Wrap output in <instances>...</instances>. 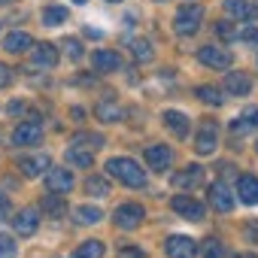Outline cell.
<instances>
[{
	"mask_svg": "<svg viewBox=\"0 0 258 258\" xmlns=\"http://www.w3.org/2000/svg\"><path fill=\"white\" fill-rule=\"evenodd\" d=\"M115 258H149L140 246H121L118 252H115Z\"/></svg>",
	"mask_w": 258,
	"mask_h": 258,
	"instance_id": "35",
	"label": "cell"
},
{
	"mask_svg": "<svg viewBox=\"0 0 258 258\" xmlns=\"http://www.w3.org/2000/svg\"><path fill=\"white\" fill-rule=\"evenodd\" d=\"M198 61L204 64V67H213V70H231V64H234V55H231V49H222V46H201L198 49Z\"/></svg>",
	"mask_w": 258,
	"mask_h": 258,
	"instance_id": "4",
	"label": "cell"
},
{
	"mask_svg": "<svg viewBox=\"0 0 258 258\" xmlns=\"http://www.w3.org/2000/svg\"><path fill=\"white\" fill-rule=\"evenodd\" d=\"M237 258H258V255H252V252H243V255H237Z\"/></svg>",
	"mask_w": 258,
	"mask_h": 258,
	"instance_id": "42",
	"label": "cell"
},
{
	"mask_svg": "<svg viewBox=\"0 0 258 258\" xmlns=\"http://www.w3.org/2000/svg\"><path fill=\"white\" fill-rule=\"evenodd\" d=\"M219 149V124L213 118H204L198 127V137H195V152L198 155H213Z\"/></svg>",
	"mask_w": 258,
	"mask_h": 258,
	"instance_id": "3",
	"label": "cell"
},
{
	"mask_svg": "<svg viewBox=\"0 0 258 258\" xmlns=\"http://www.w3.org/2000/svg\"><path fill=\"white\" fill-rule=\"evenodd\" d=\"M85 191H88L91 198H106V195H109V182H106L103 176H88V179H85Z\"/></svg>",
	"mask_w": 258,
	"mask_h": 258,
	"instance_id": "31",
	"label": "cell"
},
{
	"mask_svg": "<svg viewBox=\"0 0 258 258\" xmlns=\"http://www.w3.org/2000/svg\"><path fill=\"white\" fill-rule=\"evenodd\" d=\"M246 240H249V243H258V222H255V219L246 222Z\"/></svg>",
	"mask_w": 258,
	"mask_h": 258,
	"instance_id": "41",
	"label": "cell"
},
{
	"mask_svg": "<svg viewBox=\"0 0 258 258\" xmlns=\"http://www.w3.org/2000/svg\"><path fill=\"white\" fill-rule=\"evenodd\" d=\"M10 85H13V70L0 61V88H10Z\"/></svg>",
	"mask_w": 258,
	"mask_h": 258,
	"instance_id": "40",
	"label": "cell"
},
{
	"mask_svg": "<svg viewBox=\"0 0 258 258\" xmlns=\"http://www.w3.org/2000/svg\"><path fill=\"white\" fill-rule=\"evenodd\" d=\"M13 4V0H0V7H10Z\"/></svg>",
	"mask_w": 258,
	"mask_h": 258,
	"instance_id": "43",
	"label": "cell"
},
{
	"mask_svg": "<svg viewBox=\"0 0 258 258\" xmlns=\"http://www.w3.org/2000/svg\"><path fill=\"white\" fill-rule=\"evenodd\" d=\"M225 91L234 94V97H246L252 91V79L246 73H228L225 76Z\"/></svg>",
	"mask_w": 258,
	"mask_h": 258,
	"instance_id": "21",
	"label": "cell"
},
{
	"mask_svg": "<svg viewBox=\"0 0 258 258\" xmlns=\"http://www.w3.org/2000/svg\"><path fill=\"white\" fill-rule=\"evenodd\" d=\"M237 40H243V43H255V40H258V31H255L252 25H243L240 34H237Z\"/></svg>",
	"mask_w": 258,
	"mask_h": 258,
	"instance_id": "38",
	"label": "cell"
},
{
	"mask_svg": "<svg viewBox=\"0 0 258 258\" xmlns=\"http://www.w3.org/2000/svg\"><path fill=\"white\" fill-rule=\"evenodd\" d=\"M10 216H13V204H10V198L4 191H0V222H7Z\"/></svg>",
	"mask_w": 258,
	"mask_h": 258,
	"instance_id": "39",
	"label": "cell"
},
{
	"mask_svg": "<svg viewBox=\"0 0 258 258\" xmlns=\"http://www.w3.org/2000/svg\"><path fill=\"white\" fill-rule=\"evenodd\" d=\"M237 198L243 204H258V179L255 176H240L237 179Z\"/></svg>",
	"mask_w": 258,
	"mask_h": 258,
	"instance_id": "22",
	"label": "cell"
},
{
	"mask_svg": "<svg viewBox=\"0 0 258 258\" xmlns=\"http://www.w3.org/2000/svg\"><path fill=\"white\" fill-rule=\"evenodd\" d=\"M131 55L140 61V64H146V61H152V43L146 40V37H140V40H131Z\"/></svg>",
	"mask_w": 258,
	"mask_h": 258,
	"instance_id": "28",
	"label": "cell"
},
{
	"mask_svg": "<svg viewBox=\"0 0 258 258\" xmlns=\"http://www.w3.org/2000/svg\"><path fill=\"white\" fill-rule=\"evenodd\" d=\"M94 115H97V121H103V124H115V121H121V106H118L112 97H103V100H97Z\"/></svg>",
	"mask_w": 258,
	"mask_h": 258,
	"instance_id": "20",
	"label": "cell"
},
{
	"mask_svg": "<svg viewBox=\"0 0 258 258\" xmlns=\"http://www.w3.org/2000/svg\"><path fill=\"white\" fill-rule=\"evenodd\" d=\"M216 34H219L222 40H237L240 25H234V22H219V25H216Z\"/></svg>",
	"mask_w": 258,
	"mask_h": 258,
	"instance_id": "34",
	"label": "cell"
},
{
	"mask_svg": "<svg viewBox=\"0 0 258 258\" xmlns=\"http://www.w3.org/2000/svg\"><path fill=\"white\" fill-rule=\"evenodd\" d=\"M37 225H40V210L37 207H25V210H19L13 216V231L19 237H31L37 231Z\"/></svg>",
	"mask_w": 258,
	"mask_h": 258,
	"instance_id": "8",
	"label": "cell"
},
{
	"mask_svg": "<svg viewBox=\"0 0 258 258\" xmlns=\"http://www.w3.org/2000/svg\"><path fill=\"white\" fill-rule=\"evenodd\" d=\"M201 25H204V7L201 4H185L173 16V31L179 37H195L201 31Z\"/></svg>",
	"mask_w": 258,
	"mask_h": 258,
	"instance_id": "2",
	"label": "cell"
},
{
	"mask_svg": "<svg viewBox=\"0 0 258 258\" xmlns=\"http://www.w3.org/2000/svg\"><path fill=\"white\" fill-rule=\"evenodd\" d=\"M155 4H164V0H155Z\"/></svg>",
	"mask_w": 258,
	"mask_h": 258,
	"instance_id": "46",
	"label": "cell"
},
{
	"mask_svg": "<svg viewBox=\"0 0 258 258\" xmlns=\"http://www.w3.org/2000/svg\"><path fill=\"white\" fill-rule=\"evenodd\" d=\"M40 140H43V127L37 121H22L13 131V143L16 146H37Z\"/></svg>",
	"mask_w": 258,
	"mask_h": 258,
	"instance_id": "15",
	"label": "cell"
},
{
	"mask_svg": "<svg viewBox=\"0 0 258 258\" xmlns=\"http://www.w3.org/2000/svg\"><path fill=\"white\" fill-rule=\"evenodd\" d=\"M195 97H198L201 103H207V106H222V100H225L216 85H198V88H195Z\"/></svg>",
	"mask_w": 258,
	"mask_h": 258,
	"instance_id": "25",
	"label": "cell"
},
{
	"mask_svg": "<svg viewBox=\"0 0 258 258\" xmlns=\"http://www.w3.org/2000/svg\"><path fill=\"white\" fill-rule=\"evenodd\" d=\"M49 167H52V161H49L46 152H43V155H22V158H19V170H22V176H28V179H37V176L49 173Z\"/></svg>",
	"mask_w": 258,
	"mask_h": 258,
	"instance_id": "9",
	"label": "cell"
},
{
	"mask_svg": "<svg viewBox=\"0 0 258 258\" xmlns=\"http://www.w3.org/2000/svg\"><path fill=\"white\" fill-rule=\"evenodd\" d=\"M207 201H210V207L216 213H231L234 210V195H231V188L225 182H213L207 188Z\"/></svg>",
	"mask_w": 258,
	"mask_h": 258,
	"instance_id": "7",
	"label": "cell"
},
{
	"mask_svg": "<svg viewBox=\"0 0 258 258\" xmlns=\"http://www.w3.org/2000/svg\"><path fill=\"white\" fill-rule=\"evenodd\" d=\"M43 213H49V216H64V204H61V195H49L46 201H43Z\"/></svg>",
	"mask_w": 258,
	"mask_h": 258,
	"instance_id": "33",
	"label": "cell"
},
{
	"mask_svg": "<svg viewBox=\"0 0 258 258\" xmlns=\"http://www.w3.org/2000/svg\"><path fill=\"white\" fill-rule=\"evenodd\" d=\"M73 216H76V222H79V225H94V222H100V219H103L100 207H91V204L76 207V210H73Z\"/></svg>",
	"mask_w": 258,
	"mask_h": 258,
	"instance_id": "26",
	"label": "cell"
},
{
	"mask_svg": "<svg viewBox=\"0 0 258 258\" xmlns=\"http://www.w3.org/2000/svg\"><path fill=\"white\" fill-rule=\"evenodd\" d=\"M146 164H149L152 170L164 173V170L173 164V149H170V146H164V143H155V146H149V149H146Z\"/></svg>",
	"mask_w": 258,
	"mask_h": 258,
	"instance_id": "13",
	"label": "cell"
},
{
	"mask_svg": "<svg viewBox=\"0 0 258 258\" xmlns=\"http://www.w3.org/2000/svg\"><path fill=\"white\" fill-rule=\"evenodd\" d=\"M46 188L55 191V195H67L73 188V173L67 167H49L46 173Z\"/></svg>",
	"mask_w": 258,
	"mask_h": 258,
	"instance_id": "14",
	"label": "cell"
},
{
	"mask_svg": "<svg viewBox=\"0 0 258 258\" xmlns=\"http://www.w3.org/2000/svg\"><path fill=\"white\" fill-rule=\"evenodd\" d=\"M91 161H94V149L67 146V164H70V167H91Z\"/></svg>",
	"mask_w": 258,
	"mask_h": 258,
	"instance_id": "23",
	"label": "cell"
},
{
	"mask_svg": "<svg viewBox=\"0 0 258 258\" xmlns=\"http://www.w3.org/2000/svg\"><path fill=\"white\" fill-rule=\"evenodd\" d=\"M112 219H115V225H118L121 231H134V228H140V222L146 219V213H143L140 204H121V207L112 213Z\"/></svg>",
	"mask_w": 258,
	"mask_h": 258,
	"instance_id": "5",
	"label": "cell"
},
{
	"mask_svg": "<svg viewBox=\"0 0 258 258\" xmlns=\"http://www.w3.org/2000/svg\"><path fill=\"white\" fill-rule=\"evenodd\" d=\"M106 173L115 182L127 185V188H143L146 185V170H140V164L134 158H109L106 161Z\"/></svg>",
	"mask_w": 258,
	"mask_h": 258,
	"instance_id": "1",
	"label": "cell"
},
{
	"mask_svg": "<svg viewBox=\"0 0 258 258\" xmlns=\"http://www.w3.org/2000/svg\"><path fill=\"white\" fill-rule=\"evenodd\" d=\"M100 143H103V137L100 134H88V131H82V134H76L70 140V146H85V149H97Z\"/></svg>",
	"mask_w": 258,
	"mask_h": 258,
	"instance_id": "32",
	"label": "cell"
},
{
	"mask_svg": "<svg viewBox=\"0 0 258 258\" xmlns=\"http://www.w3.org/2000/svg\"><path fill=\"white\" fill-rule=\"evenodd\" d=\"M31 61H34V67H40V70H55V67H58V49H55L52 43H37V46L31 49Z\"/></svg>",
	"mask_w": 258,
	"mask_h": 258,
	"instance_id": "12",
	"label": "cell"
},
{
	"mask_svg": "<svg viewBox=\"0 0 258 258\" xmlns=\"http://www.w3.org/2000/svg\"><path fill=\"white\" fill-rule=\"evenodd\" d=\"M164 124H167V131H170L176 140L188 137V115H185V112H179V109H164Z\"/></svg>",
	"mask_w": 258,
	"mask_h": 258,
	"instance_id": "17",
	"label": "cell"
},
{
	"mask_svg": "<svg viewBox=\"0 0 258 258\" xmlns=\"http://www.w3.org/2000/svg\"><path fill=\"white\" fill-rule=\"evenodd\" d=\"M91 64H94L97 73H115V70L121 67V58H118L115 52H109V49H97V52L91 55Z\"/></svg>",
	"mask_w": 258,
	"mask_h": 258,
	"instance_id": "19",
	"label": "cell"
},
{
	"mask_svg": "<svg viewBox=\"0 0 258 258\" xmlns=\"http://www.w3.org/2000/svg\"><path fill=\"white\" fill-rule=\"evenodd\" d=\"M73 4H88V0H73Z\"/></svg>",
	"mask_w": 258,
	"mask_h": 258,
	"instance_id": "44",
	"label": "cell"
},
{
	"mask_svg": "<svg viewBox=\"0 0 258 258\" xmlns=\"http://www.w3.org/2000/svg\"><path fill=\"white\" fill-rule=\"evenodd\" d=\"M64 22H67V10H64V7H46V10H43V25L58 28V25H64Z\"/></svg>",
	"mask_w": 258,
	"mask_h": 258,
	"instance_id": "30",
	"label": "cell"
},
{
	"mask_svg": "<svg viewBox=\"0 0 258 258\" xmlns=\"http://www.w3.org/2000/svg\"><path fill=\"white\" fill-rule=\"evenodd\" d=\"M173 185L182 188V191H195V188H201V185H204V167H201V164H188L185 170L173 173Z\"/></svg>",
	"mask_w": 258,
	"mask_h": 258,
	"instance_id": "11",
	"label": "cell"
},
{
	"mask_svg": "<svg viewBox=\"0 0 258 258\" xmlns=\"http://www.w3.org/2000/svg\"><path fill=\"white\" fill-rule=\"evenodd\" d=\"M64 49H67L70 61H79V58H82V46H79V40H73V37H70V40L64 43Z\"/></svg>",
	"mask_w": 258,
	"mask_h": 258,
	"instance_id": "37",
	"label": "cell"
},
{
	"mask_svg": "<svg viewBox=\"0 0 258 258\" xmlns=\"http://www.w3.org/2000/svg\"><path fill=\"white\" fill-rule=\"evenodd\" d=\"M225 13L237 22H252L258 16V7L252 0H225Z\"/></svg>",
	"mask_w": 258,
	"mask_h": 258,
	"instance_id": "16",
	"label": "cell"
},
{
	"mask_svg": "<svg viewBox=\"0 0 258 258\" xmlns=\"http://www.w3.org/2000/svg\"><path fill=\"white\" fill-rule=\"evenodd\" d=\"M103 243L100 240H85V243H79V249L73 252V258H103Z\"/></svg>",
	"mask_w": 258,
	"mask_h": 258,
	"instance_id": "27",
	"label": "cell"
},
{
	"mask_svg": "<svg viewBox=\"0 0 258 258\" xmlns=\"http://www.w3.org/2000/svg\"><path fill=\"white\" fill-rule=\"evenodd\" d=\"M164 252H167V258H195L198 243L191 237H185V234H173V237L164 240Z\"/></svg>",
	"mask_w": 258,
	"mask_h": 258,
	"instance_id": "6",
	"label": "cell"
},
{
	"mask_svg": "<svg viewBox=\"0 0 258 258\" xmlns=\"http://www.w3.org/2000/svg\"><path fill=\"white\" fill-rule=\"evenodd\" d=\"M4 49H7L10 55H25V52L34 49V40H31V34H25V31H13V34H7V40H4Z\"/></svg>",
	"mask_w": 258,
	"mask_h": 258,
	"instance_id": "18",
	"label": "cell"
},
{
	"mask_svg": "<svg viewBox=\"0 0 258 258\" xmlns=\"http://www.w3.org/2000/svg\"><path fill=\"white\" fill-rule=\"evenodd\" d=\"M109 4H118V0H109Z\"/></svg>",
	"mask_w": 258,
	"mask_h": 258,
	"instance_id": "45",
	"label": "cell"
},
{
	"mask_svg": "<svg viewBox=\"0 0 258 258\" xmlns=\"http://www.w3.org/2000/svg\"><path fill=\"white\" fill-rule=\"evenodd\" d=\"M16 252V243H13V237L10 234H0V258H10Z\"/></svg>",
	"mask_w": 258,
	"mask_h": 258,
	"instance_id": "36",
	"label": "cell"
},
{
	"mask_svg": "<svg viewBox=\"0 0 258 258\" xmlns=\"http://www.w3.org/2000/svg\"><path fill=\"white\" fill-rule=\"evenodd\" d=\"M201 255H204V258H228L225 243H222V240H216V237H207V240L201 243Z\"/></svg>",
	"mask_w": 258,
	"mask_h": 258,
	"instance_id": "29",
	"label": "cell"
},
{
	"mask_svg": "<svg viewBox=\"0 0 258 258\" xmlns=\"http://www.w3.org/2000/svg\"><path fill=\"white\" fill-rule=\"evenodd\" d=\"M170 207H173L182 219H188V222H201V219H204V204L195 201L191 195H176V198L170 201Z\"/></svg>",
	"mask_w": 258,
	"mask_h": 258,
	"instance_id": "10",
	"label": "cell"
},
{
	"mask_svg": "<svg viewBox=\"0 0 258 258\" xmlns=\"http://www.w3.org/2000/svg\"><path fill=\"white\" fill-rule=\"evenodd\" d=\"M255 152H258V143H255Z\"/></svg>",
	"mask_w": 258,
	"mask_h": 258,
	"instance_id": "47",
	"label": "cell"
},
{
	"mask_svg": "<svg viewBox=\"0 0 258 258\" xmlns=\"http://www.w3.org/2000/svg\"><path fill=\"white\" fill-rule=\"evenodd\" d=\"M255 127H258V109L252 106V109H246L240 118H234L231 131H234V134H246V131H255Z\"/></svg>",
	"mask_w": 258,
	"mask_h": 258,
	"instance_id": "24",
	"label": "cell"
}]
</instances>
